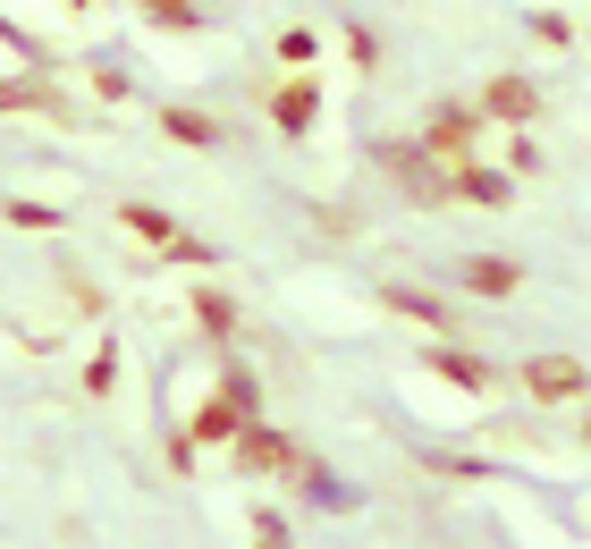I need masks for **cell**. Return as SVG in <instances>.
<instances>
[{
  "mask_svg": "<svg viewBox=\"0 0 591 549\" xmlns=\"http://www.w3.org/2000/svg\"><path fill=\"white\" fill-rule=\"evenodd\" d=\"M432 144H439V153H465V119L448 110V119H439V128H432Z\"/></svg>",
  "mask_w": 591,
  "mask_h": 549,
  "instance_id": "obj_4",
  "label": "cell"
},
{
  "mask_svg": "<svg viewBox=\"0 0 591 549\" xmlns=\"http://www.w3.org/2000/svg\"><path fill=\"white\" fill-rule=\"evenodd\" d=\"M541 397H575L583 389V363H566V356H532V372H524Z\"/></svg>",
  "mask_w": 591,
  "mask_h": 549,
  "instance_id": "obj_1",
  "label": "cell"
},
{
  "mask_svg": "<svg viewBox=\"0 0 591 549\" xmlns=\"http://www.w3.org/2000/svg\"><path fill=\"white\" fill-rule=\"evenodd\" d=\"M490 102L507 110V119H524V110H532V85H516V76H507V85H490Z\"/></svg>",
  "mask_w": 591,
  "mask_h": 549,
  "instance_id": "obj_3",
  "label": "cell"
},
{
  "mask_svg": "<svg viewBox=\"0 0 591 549\" xmlns=\"http://www.w3.org/2000/svg\"><path fill=\"white\" fill-rule=\"evenodd\" d=\"M465 288H473V296H516V262H498V254L465 262Z\"/></svg>",
  "mask_w": 591,
  "mask_h": 549,
  "instance_id": "obj_2",
  "label": "cell"
},
{
  "mask_svg": "<svg viewBox=\"0 0 591 549\" xmlns=\"http://www.w3.org/2000/svg\"><path fill=\"white\" fill-rule=\"evenodd\" d=\"M144 9H153V17H187V0H144Z\"/></svg>",
  "mask_w": 591,
  "mask_h": 549,
  "instance_id": "obj_5",
  "label": "cell"
}]
</instances>
